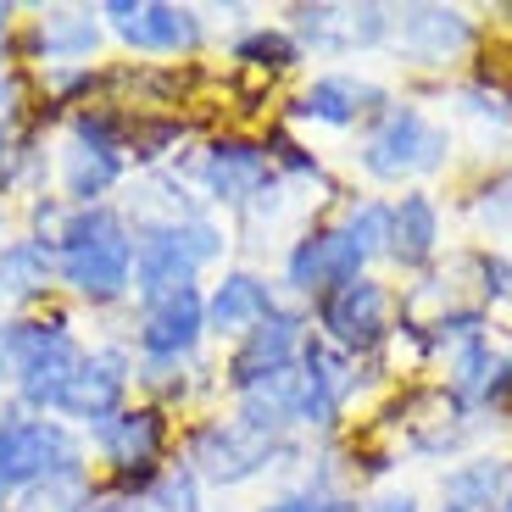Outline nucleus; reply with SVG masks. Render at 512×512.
<instances>
[{
	"mask_svg": "<svg viewBox=\"0 0 512 512\" xmlns=\"http://www.w3.org/2000/svg\"><path fill=\"white\" fill-rule=\"evenodd\" d=\"M401 45H407L418 62H446V56H457L462 45H468V23H462V12L418 6V12H407V23H401Z\"/></svg>",
	"mask_w": 512,
	"mask_h": 512,
	"instance_id": "aec40b11",
	"label": "nucleus"
},
{
	"mask_svg": "<svg viewBox=\"0 0 512 512\" xmlns=\"http://www.w3.org/2000/svg\"><path fill=\"white\" fill-rule=\"evenodd\" d=\"M301 373H307V418L301 423H329L334 412H340V401H346V390H351L346 357L329 351V346H307L301 351Z\"/></svg>",
	"mask_w": 512,
	"mask_h": 512,
	"instance_id": "412c9836",
	"label": "nucleus"
},
{
	"mask_svg": "<svg viewBox=\"0 0 512 512\" xmlns=\"http://www.w3.org/2000/svg\"><path fill=\"white\" fill-rule=\"evenodd\" d=\"M301 34L312 51H351V45H373L384 34L379 6H318V12H295Z\"/></svg>",
	"mask_w": 512,
	"mask_h": 512,
	"instance_id": "dca6fc26",
	"label": "nucleus"
},
{
	"mask_svg": "<svg viewBox=\"0 0 512 512\" xmlns=\"http://www.w3.org/2000/svg\"><path fill=\"white\" fill-rule=\"evenodd\" d=\"M73 468H84V462H78V440L62 423L0 412V501L23 496L28 485L51 474H73Z\"/></svg>",
	"mask_w": 512,
	"mask_h": 512,
	"instance_id": "20e7f679",
	"label": "nucleus"
},
{
	"mask_svg": "<svg viewBox=\"0 0 512 512\" xmlns=\"http://www.w3.org/2000/svg\"><path fill=\"white\" fill-rule=\"evenodd\" d=\"M6 112H12V78L0 73V117H6Z\"/></svg>",
	"mask_w": 512,
	"mask_h": 512,
	"instance_id": "473e14b6",
	"label": "nucleus"
},
{
	"mask_svg": "<svg viewBox=\"0 0 512 512\" xmlns=\"http://www.w3.org/2000/svg\"><path fill=\"white\" fill-rule=\"evenodd\" d=\"M218 251H223L218 223H206V218L156 223V229H145L140 245H134V290H140L145 301H162V295H173V290H190L195 268H206Z\"/></svg>",
	"mask_w": 512,
	"mask_h": 512,
	"instance_id": "7ed1b4c3",
	"label": "nucleus"
},
{
	"mask_svg": "<svg viewBox=\"0 0 512 512\" xmlns=\"http://www.w3.org/2000/svg\"><path fill=\"white\" fill-rule=\"evenodd\" d=\"M0 156H6V134H0Z\"/></svg>",
	"mask_w": 512,
	"mask_h": 512,
	"instance_id": "e433bc0d",
	"label": "nucleus"
},
{
	"mask_svg": "<svg viewBox=\"0 0 512 512\" xmlns=\"http://www.w3.org/2000/svg\"><path fill=\"white\" fill-rule=\"evenodd\" d=\"M6 28H12V6H0V39H6Z\"/></svg>",
	"mask_w": 512,
	"mask_h": 512,
	"instance_id": "f704fd0d",
	"label": "nucleus"
},
{
	"mask_svg": "<svg viewBox=\"0 0 512 512\" xmlns=\"http://www.w3.org/2000/svg\"><path fill=\"white\" fill-rule=\"evenodd\" d=\"M379 512H412V501L401 496V501H379Z\"/></svg>",
	"mask_w": 512,
	"mask_h": 512,
	"instance_id": "72a5a7b5",
	"label": "nucleus"
},
{
	"mask_svg": "<svg viewBox=\"0 0 512 512\" xmlns=\"http://www.w3.org/2000/svg\"><path fill=\"white\" fill-rule=\"evenodd\" d=\"M84 351L73 346L67 323L45 318H12L0 323V379L12 384L28 407H56L67 379L78 373Z\"/></svg>",
	"mask_w": 512,
	"mask_h": 512,
	"instance_id": "f03ea898",
	"label": "nucleus"
},
{
	"mask_svg": "<svg viewBox=\"0 0 512 512\" xmlns=\"http://www.w3.org/2000/svg\"><path fill=\"white\" fill-rule=\"evenodd\" d=\"M84 507H90V479H84V468L39 479V485H28L23 501H17V512H84Z\"/></svg>",
	"mask_w": 512,
	"mask_h": 512,
	"instance_id": "393cba45",
	"label": "nucleus"
},
{
	"mask_svg": "<svg viewBox=\"0 0 512 512\" xmlns=\"http://www.w3.org/2000/svg\"><path fill=\"white\" fill-rule=\"evenodd\" d=\"M273 451H279V440L268 435V429H256V423H212V429H201L195 435V468H201L206 479H218V485H240V479L262 474L273 462Z\"/></svg>",
	"mask_w": 512,
	"mask_h": 512,
	"instance_id": "423d86ee",
	"label": "nucleus"
},
{
	"mask_svg": "<svg viewBox=\"0 0 512 512\" xmlns=\"http://www.w3.org/2000/svg\"><path fill=\"white\" fill-rule=\"evenodd\" d=\"M56 273L51 240H12L0 245V295H39Z\"/></svg>",
	"mask_w": 512,
	"mask_h": 512,
	"instance_id": "5701e85b",
	"label": "nucleus"
},
{
	"mask_svg": "<svg viewBox=\"0 0 512 512\" xmlns=\"http://www.w3.org/2000/svg\"><path fill=\"white\" fill-rule=\"evenodd\" d=\"M485 512H512V496H501L496 507H485Z\"/></svg>",
	"mask_w": 512,
	"mask_h": 512,
	"instance_id": "c9c22d12",
	"label": "nucleus"
},
{
	"mask_svg": "<svg viewBox=\"0 0 512 512\" xmlns=\"http://www.w3.org/2000/svg\"><path fill=\"white\" fill-rule=\"evenodd\" d=\"M490 368H496V362H490V351L479 346V340H468V346H462V357H457V396H490Z\"/></svg>",
	"mask_w": 512,
	"mask_h": 512,
	"instance_id": "c85d7f7f",
	"label": "nucleus"
},
{
	"mask_svg": "<svg viewBox=\"0 0 512 512\" xmlns=\"http://www.w3.org/2000/svg\"><path fill=\"white\" fill-rule=\"evenodd\" d=\"M273 290L256 273H229L218 290L206 295V329L212 334H251L256 323L273 318Z\"/></svg>",
	"mask_w": 512,
	"mask_h": 512,
	"instance_id": "4468645a",
	"label": "nucleus"
},
{
	"mask_svg": "<svg viewBox=\"0 0 512 512\" xmlns=\"http://www.w3.org/2000/svg\"><path fill=\"white\" fill-rule=\"evenodd\" d=\"M206 334V295L195 290H173L162 301L145 307V323H140V346L162 362H179L195 351V340Z\"/></svg>",
	"mask_w": 512,
	"mask_h": 512,
	"instance_id": "9d476101",
	"label": "nucleus"
},
{
	"mask_svg": "<svg viewBox=\"0 0 512 512\" xmlns=\"http://www.w3.org/2000/svg\"><path fill=\"white\" fill-rule=\"evenodd\" d=\"M201 179H206V190H212V201L240 206L273 179V162H268V151H256V145H245V140H218L201 162Z\"/></svg>",
	"mask_w": 512,
	"mask_h": 512,
	"instance_id": "ddd939ff",
	"label": "nucleus"
},
{
	"mask_svg": "<svg viewBox=\"0 0 512 512\" xmlns=\"http://www.w3.org/2000/svg\"><path fill=\"white\" fill-rule=\"evenodd\" d=\"M95 440H101V451L117 462V468H140V474H151L156 451H162V412L123 407L117 418H106L101 429H95Z\"/></svg>",
	"mask_w": 512,
	"mask_h": 512,
	"instance_id": "2eb2a0df",
	"label": "nucleus"
},
{
	"mask_svg": "<svg viewBox=\"0 0 512 512\" xmlns=\"http://www.w3.org/2000/svg\"><path fill=\"white\" fill-rule=\"evenodd\" d=\"M245 396V423H256V429H279V423H301L307 418V373L301 368H279L268 373V379H256L240 390Z\"/></svg>",
	"mask_w": 512,
	"mask_h": 512,
	"instance_id": "f3484780",
	"label": "nucleus"
},
{
	"mask_svg": "<svg viewBox=\"0 0 512 512\" xmlns=\"http://www.w3.org/2000/svg\"><path fill=\"white\" fill-rule=\"evenodd\" d=\"M501 485H507V474H501V468H490V462L457 468V474L446 479L451 512H485V507H496V501H501Z\"/></svg>",
	"mask_w": 512,
	"mask_h": 512,
	"instance_id": "a878e982",
	"label": "nucleus"
},
{
	"mask_svg": "<svg viewBox=\"0 0 512 512\" xmlns=\"http://www.w3.org/2000/svg\"><path fill=\"white\" fill-rule=\"evenodd\" d=\"M307 323L295 318V312H273L268 323H256L251 334H245V346L234 351V362H229V379L240 384H256V379H268V373H279V368H295V351H307Z\"/></svg>",
	"mask_w": 512,
	"mask_h": 512,
	"instance_id": "f8f14e48",
	"label": "nucleus"
},
{
	"mask_svg": "<svg viewBox=\"0 0 512 512\" xmlns=\"http://www.w3.org/2000/svg\"><path fill=\"white\" fill-rule=\"evenodd\" d=\"M95 39H101V28H95L90 12H51L39 17L34 28V45L39 56H51V62H67V56H90Z\"/></svg>",
	"mask_w": 512,
	"mask_h": 512,
	"instance_id": "b1692460",
	"label": "nucleus"
},
{
	"mask_svg": "<svg viewBox=\"0 0 512 512\" xmlns=\"http://www.w3.org/2000/svg\"><path fill=\"white\" fill-rule=\"evenodd\" d=\"M101 17L134 51H190L201 39V17L167 6V0H112V6H101Z\"/></svg>",
	"mask_w": 512,
	"mask_h": 512,
	"instance_id": "0eeeda50",
	"label": "nucleus"
},
{
	"mask_svg": "<svg viewBox=\"0 0 512 512\" xmlns=\"http://www.w3.org/2000/svg\"><path fill=\"white\" fill-rule=\"evenodd\" d=\"M446 512H451V507H446Z\"/></svg>",
	"mask_w": 512,
	"mask_h": 512,
	"instance_id": "4c0bfd02",
	"label": "nucleus"
},
{
	"mask_svg": "<svg viewBox=\"0 0 512 512\" xmlns=\"http://www.w3.org/2000/svg\"><path fill=\"white\" fill-rule=\"evenodd\" d=\"M384 90H373V84H362V78H346V73H334V78H318L301 101H295V112L312 117V123H357L368 106H379Z\"/></svg>",
	"mask_w": 512,
	"mask_h": 512,
	"instance_id": "a211bd4d",
	"label": "nucleus"
},
{
	"mask_svg": "<svg viewBox=\"0 0 512 512\" xmlns=\"http://www.w3.org/2000/svg\"><path fill=\"white\" fill-rule=\"evenodd\" d=\"M346 234L357 240V251H362V256L384 251V245H390V206H362V212H351Z\"/></svg>",
	"mask_w": 512,
	"mask_h": 512,
	"instance_id": "c756f323",
	"label": "nucleus"
},
{
	"mask_svg": "<svg viewBox=\"0 0 512 512\" xmlns=\"http://www.w3.org/2000/svg\"><path fill=\"white\" fill-rule=\"evenodd\" d=\"M134 512H201V485H195L190 468H179V474H162L156 479L151 496H140V507Z\"/></svg>",
	"mask_w": 512,
	"mask_h": 512,
	"instance_id": "bb28decb",
	"label": "nucleus"
},
{
	"mask_svg": "<svg viewBox=\"0 0 512 512\" xmlns=\"http://www.w3.org/2000/svg\"><path fill=\"white\" fill-rule=\"evenodd\" d=\"M56 273L84 301H117L134 279V240L112 206H78L73 218L56 223Z\"/></svg>",
	"mask_w": 512,
	"mask_h": 512,
	"instance_id": "f257e3e1",
	"label": "nucleus"
},
{
	"mask_svg": "<svg viewBox=\"0 0 512 512\" xmlns=\"http://www.w3.org/2000/svg\"><path fill=\"white\" fill-rule=\"evenodd\" d=\"M323 329L334 334V346L368 351L384 340V290L373 279H351L340 290L323 295Z\"/></svg>",
	"mask_w": 512,
	"mask_h": 512,
	"instance_id": "9b49d317",
	"label": "nucleus"
},
{
	"mask_svg": "<svg viewBox=\"0 0 512 512\" xmlns=\"http://www.w3.org/2000/svg\"><path fill=\"white\" fill-rule=\"evenodd\" d=\"M123 396H128V357L117 346H106V351H90V357L78 362V373L67 379L56 412H67V418L101 429L106 418L123 412Z\"/></svg>",
	"mask_w": 512,
	"mask_h": 512,
	"instance_id": "6e6552de",
	"label": "nucleus"
},
{
	"mask_svg": "<svg viewBox=\"0 0 512 512\" xmlns=\"http://www.w3.org/2000/svg\"><path fill=\"white\" fill-rule=\"evenodd\" d=\"M262 512H334V507L318 501V496H284V501H273V507H262Z\"/></svg>",
	"mask_w": 512,
	"mask_h": 512,
	"instance_id": "7c9ffc66",
	"label": "nucleus"
},
{
	"mask_svg": "<svg viewBox=\"0 0 512 512\" xmlns=\"http://www.w3.org/2000/svg\"><path fill=\"white\" fill-rule=\"evenodd\" d=\"M234 56H240V62H256V67H290L301 51H295L290 34H268V28H256V34H245L240 45H234Z\"/></svg>",
	"mask_w": 512,
	"mask_h": 512,
	"instance_id": "cd10ccee",
	"label": "nucleus"
},
{
	"mask_svg": "<svg viewBox=\"0 0 512 512\" xmlns=\"http://www.w3.org/2000/svg\"><path fill=\"white\" fill-rule=\"evenodd\" d=\"M362 262L368 256L357 251L346 229H323V234H307V240L290 251V284L307 295H329L340 284L362 279Z\"/></svg>",
	"mask_w": 512,
	"mask_h": 512,
	"instance_id": "1a4fd4ad",
	"label": "nucleus"
},
{
	"mask_svg": "<svg viewBox=\"0 0 512 512\" xmlns=\"http://www.w3.org/2000/svg\"><path fill=\"white\" fill-rule=\"evenodd\" d=\"M440 162H446V134L412 106H390L362 145V167L373 179H412V173H429Z\"/></svg>",
	"mask_w": 512,
	"mask_h": 512,
	"instance_id": "39448f33",
	"label": "nucleus"
},
{
	"mask_svg": "<svg viewBox=\"0 0 512 512\" xmlns=\"http://www.w3.org/2000/svg\"><path fill=\"white\" fill-rule=\"evenodd\" d=\"M84 512H128V507H123V501H117V496H101V501H90V507H84Z\"/></svg>",
	"mask_w": 512,
	"mask_h": 512,
	"instance_id": "2f4dec72",
	"label": "nucleus"
},
{
	"mask_svg": "<svg viewBox=\"0 0 512 512\" xmlns=\"http://www.w3.org/2000/svg\"><path fill=\"white\" fill-rule=\"evenodd\" d=\"M435 240H440V218H435V201L429 195H401L390 206V256L418 268L435 256Z\"/></svg>",
	"mask_w": 512,
	"mask_h": 512,
	"instance_id": "6ab92c4d",
	"label": "nucleus"
},
{
	"mask_svg": "<svg viewBox=\"0 0 512 512\" xmlns=\"http://www.w3.org/2000/svg\"><path fill=\"white\" fill-rule=\"evenodd\" d=\"M67 195L78 206H101V195L123 179V151H106V145H73L67 151Z\"/></svg>",
	"mask_w": 512,
	"mask_h": 512,
	"instance_id": "4be33fe9",
	"label": "nucleus"
}]
</instances>
